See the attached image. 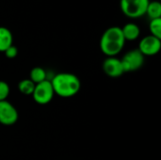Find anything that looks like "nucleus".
Instances as JSON below:
<instances>
[{"instance_id": "nucleus-1", "label": "nucleus", "mask_w": 161, "mask_h": 160, "mask_svg": "<svg viewBox=\"0 0 161 160\" xmlns=\"http://www.w3.org/2000/svg\"><path fill=\"white\" fill-rule=\"evenodd\" d=\"M54 92L60 97L69 98L78 93L81 83L79 78L70 73L58 74L51 81Z\"/></svg>"}, {"instance_id": "nucleus-2", "label": "nucleus", "mask_w": 161, "mask_h": 160, "mask_svg": "<svg viewBox=\"0 0 161 160\" xmlns=\"http://www.w3.org/2000/svg\"><path fill=\"white\" fill-rule=\"evenodd\" d=\"M125 40L120 26H111L102 35L100 40L101 51L108 57H115L124 48Z\"/></svg>"}, {"instance_id": "nucleus-3", "label": "nucleus", "mask_w": 161, "mask_h": 160, "mask_svg": "<svg viewBox=\"0 0 161 160\" xmlns=\"http://www.w3.org/2000/svg\"><path fill=\"white\" fill-rule=\"evenodd\" d=\"M150 0H121L122 12L129 18H140L145 15Z\"/></svg>"}, {"instance_id": "nucleus-4", "label": "nucleus", "mask_w": 161, "mask_h": 160, "mask_svg": "<svg viewBox=\"0 0 161 160\" xmlns=\"http://www.w3.org/2000/svg\"><path fill=\"white\" fill-rule=\"evenodd\" d=\"M54 90L51 81H43L35 85L34 91L32 93L33 99L40 105H46L50 103L54 97Z\"/></svg>"}, {"instance_id": "nucleus-5", "label": "nucleus", "mask_w": 161, "mask_h": 160, "mask_svg": "<svg viewBox=\"0 0 161 160\" xmlns=\"http://www.w3.org/2000/svg\"><path fill=\"white\" fill-rule=\"evenodd\" d=\"M125 73L135 72L142 68L144 62V56L140 52L139 49H133L128 51L124 58L121 59Z\"/></svg>"}, {"instance_id": "nucleus-6", "label": "nucleus", "mask_w": 161, "mask_h": 160, "mask_svg": "<svg viewBox=\"0 0 161 160\" xmlns=\"http://www.w3.org/2000/svg\"><path fill=\"white\" fill-rule=\"evenodd\" d=\"M19 118V114L15 107L8 102L0 101V124L3 125H12Z\"/></svg>"}, {"instance_id": "nucleus-7", "label": "nucleus", "mask_w": 161, "mask_h": 160, "mask_svg": "<svg viewBox=\"0 0 161 160\" xmlns=\"http://www.w3.org/2000/svg\"><path fill=\"white\" fill-rule=\"evenodd\" d=\"M161 48V39L156 38L152 35L146 36L140 41L139 50L143 56H155L157 55Z\"/></svg>"}, {"instance_id": "nucleus-8", "label": "nucleus", "mask_w": 161, "mask_h": 160, "mask_svg": "<svg viewBox=\"0 0 161 160\" xmlns=\"http://www.w3.org/2000/svg\"><path fill=\"white\" fill-rule=\"evenodd\" d=\"M103 70L105 74L112 78L120 77L125 74V70L121 59L115 57H108L103 63Z\"/></svg>"}, {"instance_id": "nucleus-9", "label": "nucleus", "mask_w": 161, "mask_h": 160, "mask_svg": "<svg viewBox=\"0 0 161 160\" xmlns=\"http://www.w3.org/2000/svg\"><path fill=\"white\" fill-rule=\"evenodd\" d=\"M122 28V32L124 35V38L126 41H135L139 38L141 34V29L138 25L134 23H128L124 25Z\"/></svg>"}, {"instance_id": "nucleus-10", "label": "nucleus", "mask_w": 161, "mask_h": 160, "mask_svg": "<svg viewBox=\"0 0 161 160\" xmlns=\"http://www.w3.org/2000/svg\"><path fill=\"white\" fill-rule=\"evenodd\" d=\"M12 44L13 36L11 31L5 26H0V52H5Z\"/></svg>"}, {"instance_id": "nucleus-11", "label": "nucleus", "mask_w": 161, "mask_h": 160, "mask_svg": "<svg viewBox=\"0 0 161 160\" xmlns=\"http://www.w3.org/2000/svg\"><path fill=\"white\" fill-rule=\"evenodd\" d=\"M145 14H147V16L150 18V20L161 18L160 2H158V1H150L148 6H147Z\"/></svg>"}, {"instance_id": "nucleus-12", "label": "nucleus", "mask_w": 161, "mask_h": 160, "mask_svg": "<svg viewBox=\"0 0 161 160\" xmlns=\"http://www.w3.org/2000/svg\"><path fill=\"white\" fill-rule=\"evenodd\" d=\"M29 79L34 84H39L46 80V73L42 67H35L30 71Z\"/></svg>"}, {"instance_id": "nucleus-13", "label": "nucleus", "mask_w": 161, "mask_h": 160, "mask_svg": "<svg viewBox=\"0 0 161 160\" xmlns=\"http://www.w3.org/2000/svg\"><path fill=\"white\" fill-rule=\"evenodd\" d=\"M35 85L36 84H34L29 78L24 79V80L19 82L18 89H19L20 92L25 94V95H32L34 89H35Z\"/></svg>"}, {"instance_id": "nucleus-14", "label": "nucleus", "mask_w": 161, "mask_h": 160, "mask_svg": "<svg viewBox=\"0 0 161 160\" xmlns=\"http://www.w3.org/2000/svg\"><path fill=\"white\" fill-rule=\"evenodd\" d=\"M149 29L152 36L161 39V18L151 20L149 24Z\"/></svg>"}, {"instance_id": "nucleus-15", "label": "nucleus", "mask_w": 161, "mask_h": 160, "mask_svg": "<svg viewBox=\"0 0 161 160\" xmlns=\"http://www.w3.org/2000/svg\"><path fill=\"white\" fill-rule=\"evenodd\" d=\"M9 94V86L7 82L0 80V101L7 100Z\"/></svg>"}, {"instance_id": "nucleus-16", "label": "nucleus", "mask_w": 161, "mask_h": 160, "mask_svg": "<svg viewBox=\"0 0 161 160\" xmlns=\"http://www.w3.org/2000/svg\"><path fill=\"white\" fill-rule=\"evenodd\" d=\"M4 53H5V56H6L8 58H16L17 55H18V49H17L16 46H14V45L12 44V45L9 46Z\"/></svg>"}]
</instances>
